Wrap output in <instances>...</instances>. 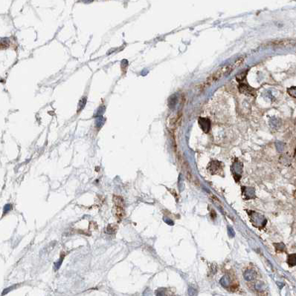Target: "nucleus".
Returning a JSON list of instances; mask_svg holds the SVG:
<instances>
[{"instance_id": "obj_1", "label": "nucleus", "mask_w": 296, "mask_h": 296, "mask_svg": "<svg viewBox=\"0 0 296 296\" xmlns=\"http://www.w3.org/2000/svg\"><path fill=\"white\" fill-rule=\"evenodd\" d=\"M243 62V58H240V59H237L235 62L231 64V65H225V66L219 68V69H217V71L214 72L213 74L211 75V76L208 78V79L206 80L205 84L207 85H211V84L218 81L219 79L223 78V77H225L226 75L229 74L232 71H234V69L236 68V67L241 65V63Z\"/></svg>"}, {"instance_id": "obj_2", "label": "nucleus", "mask_w": 296, "mask_h": 296, "mask_svg": "<svg viewBox=\"0 0 296 296\" xmlns=\"http://www.w3.org/2000/svg\"><path fill=\"white\" fill-rule=\"evenodd\" d=\"M231 170H232V174L235 179V181L237 182L240 180L242 172H243V164L238 160H236V161L233 163Z\"/></svg>"}, {"instance_id": "obj_3", "label": "nucleus", "mask_w": 296, "mask_h": 296, "mask_svg": "<svg viewBox=\"0 0 296 296\" xmlns=\"http://www.w3.org/2000/svg\"><path fill=\"white\" fill-rule=\"evenodd\" d=\"M223 163H220V162L217 161V160H213V161H211L208 165V169L210 171L211 173L212 174H221L223 172V166H222Z\"/></svg>"}, {"instance_id": "obj_4", "label": "nucleus", "mask_w": 296, "mask_h": 296, "mask_svg": "<svg viewBox=\"0 0 296 296\" xmlns=\"http://www.w3.org/2000/svg\"><path fill=\"white\" fill-rule=\"evenodd\" d=\"M238 89L240 93L243 94L249 95V96H254L255 95V90L253 88L242 82H240Z\"/></svg>"}, {"instance_id": "obj_5", "label": "nucleus", "mask_w": 296, "mask_h": 296, "mask_svg": "<svg viewBox=\"0 0 296 296\" xmlns=\"http://www.w3.org/2000/svg\"><path fill=\"white\" fill-rule=\"evenodd\" d=\"M253 213H254V214H250V217H251V222H252L253 224L254 223H257L255 224V227H258L259 225H261V226L264 227L266 225V223H264L263 222L267 221V220L264 219V216L260 215L258 213L254 212H253Z\"/></svg>"}, {"instance_id": "obj_6", "label": "nucleus", "mask_w": 296, "mask_h": 296, "mask_svg": "<svg viewBox=\"0 0 296 296\" xmlns=\"http://www.w3.org/2000/svg\"><path fill=\"white\" fill-rule=\"evenodd\" d=\"M198 123L200 128L205 133H208L211 129V121L208 118L200 117L198 119Z\"/></svg>"}, {"instance_id": "obj_7", "label": "nucleus", "mask_w": 296, "mask_h": 296, "mask_svg": "<svg viewBox=\"0 0 296 296\" xmlns=\"http://www.w3.org/2000/svg\"><path fill=\"white\" fill-rule=\"evenodd\" d=\"M242 192H243V194L245 196V198L246 200L255 197V192H254V189L253 188L243 186L242 187Z\"/></svg>"}, {"instance_id": "obj_8", "label": "nucleus", "mask_w": 296, "mask_h": 296, "mask_svg": "<svg viewBox=\"0 0 296 296\" xmlns=\"http://www.w3.org/2000/svg\"><path fill=\"white\" fill-rule=\"evenodd\" d=\"M287 264H288L289 267H292L296 266V253L295 254L289 255L288 257H287Z\"/></svg>"}, {"instance_id": "obj_9", "label": "nucleus", "mask_w": 296, "mask_h": 296, "mask_svg": "<svg viewBox=\"0 0 296 296\" xmlns=\"http://www.w3.org/2000/svg\"><path fill=\"white\" fill-rule=\"evenodd\" d=\"M124 211L123 209V206H115V214L119 218H121L124 215Z\"/></svg>"}, {"instance_id": "obj_10", "label": "nucleus", "mask_w": 296, "mask_h": 296, "mask_svg": "<svg viewBox=\"0 0 296 296\" xmlns=\"http://www.w3.org/2000/svg\"><path fill=\"white\" fill-rule=\"evenodd\" d=\"M244 277L247 281H251L256 277V273L252 270H248L244 273Z\"/></svg>"}, {"instance_id": "obj_11", "label": "nucleus", "mask_w": 296, "mask_h": 296, "mask_svg": "<svg viewBox=\"0 0 296 296\" xmlns=\"http://www.w3.org/2000/svg\"><path fill=\"white\" fill-rule=\"evenodd\" d=\"M274 247H275L277 252H283L286 251V246L283 243H274Z\"/></svg>"}, {"instance_id": "obj_12", "label": "nucleus", "mask_w": 296, "mask_h": 296, "mask_svg": "<svg viewBox=\"0 0 296 296\" xmlns=\"http://www.w3.org/2000/svg\"><path fill=\"white\" fill-rule=\"evenodd\" d=\"M113 200H114V202H115V204H116V206H123L124 200L121 197H119V196H114Z\"/></svg>"}, {"instance_id": "obj_13", "label": "nucleus", "mask_w": 296, "mask_h": 296, "mask_svg": "<svg viewBox=\"0 0 296 296\" xmlns=\"http://www.w3.org/2000/svg\"><path fill=\"white\" fill-rule=\"evenodd\" d=\"M220 284L223 286V287H228L230 284V279L228 276L225 275L222 277L221 281H220Z\"/></svg>"}, {"instance_id": "obj_14", "label": "nucleus", "mask_w": 296, "mask_h": 296, "mask_svg": "<svg viewBox=\"0 0 296 296\" xmlns=\"http://www.w3.org/2000/svg\"><path fill=\"white\" fill-rule=\"evenodd\" d=\"M287 92H288L289 94L292 97L295 98L296 99V87L293 86V87H290L287 89Z\"/></svg>"}, {"instance_id": "obj_15", "label": "nucleus", "mask_w": 296, "mask_h": 296, "mask_svg": "<svg viewBox=\"0 0 296 296\" xmlns=\"http://www.w3.org/2000/svg\"><path fill=\"white\" fill-rule=\"evenodd\" d=\"M246 74H247V71H246V73H245V72H243V73L240 74H238V75H237V77H236V78H237V80L238 81V82H241L242 81H243V79H244L245 78H246Z\"/></svg>"}, {"instance_id": "obj_16", "label": "nucleus", "mask_w": 296, "mask_h": 296, "mask_svg": "<svg viewBox=\"0 0 296 296\" xmlns=\"http://www.w3.org/2000/svg\"><path fill=\"white\" fill-rule=\"evenodd\" d=\"M228 235L230 237H234V230H233V229H231V227H228Z\"/></svg>"}, {"instance_id": "obj_17", "label": "nucleus", "mask_w": 296, "mask_h": 296, "mask_svg": "<svg viewBox=\"0 0 296 296\" xmlns=\"http://www.w3.org/2000/svg\"><path fill=\"white\" fill-rule=\"evenodd\" d=\"M12 208V206H11V205H9V204H8V205H6V206H5V210L6 209L7 211H8V210H10Z\"/></svg>"}, {"instance_id": "obj_18", "label": "nucleus", "mask_w": 296, "mask_h": 296, "mask_svg": "<svg viewBox=\"0 0 296 296\" xmlns=\"http://www.w3.org/2000/svg\"><path fill=\"white\" fill-rule=\"evenodd\" d=\"M294 157H295V159L296 160V149H295V153H294Z\"/></svg>"}, {"instance_id": "obj_19", "label": "nucleus", "mask_w": 296, "mask_h": 296, "mask_svg": "<svg viewBox=\"0 0 296 296\" xmlns=\"http://www.w3.org/2000/svg\"><path fill=\"white\" fill-rule=\"evenodd\" d=\"M294 197L296 198V190L294 192Z\"/></svg>"}]
</instances>
